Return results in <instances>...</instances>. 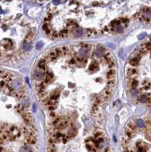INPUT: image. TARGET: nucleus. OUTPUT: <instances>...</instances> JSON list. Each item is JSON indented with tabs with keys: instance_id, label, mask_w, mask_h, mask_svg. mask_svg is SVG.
Returning <instances> with one entry per match:
<instances>
[{
	"instance_id": "obj_12",
	"label": "nucleus",
	"mask_w": 151,
	"mask_h": 152,
	"mask_svg": "<svg viewBox=\"0 0 151 152\" xmlns=\"http://www.w3.org/2000/svg\"><path fill=\"white\" fill-rule=\"evenodd\" d=\"M38 67L41 70L46 69V62L45 60H40L39 62H38Z\"/></svg>"
},
{
	"instance_id": "obj_23",
	"label": "nucleus",
	"mask_w": 151,
	"mask_h": 152,
	"mask_svg": "<svg viewBox=\"0 0 151 152\" xmlns=\"http://www.w3.org/2000/svg\"><path fill=\"white\" fill-rule=\"evenodd\" d=\"M34 34H33V33H31H31H29V34L27 35V41H29V42H30L31 40H33V38H34Z\"/></svg>"
},
{
	"instance_id": "obj_35",
	"label": "nucleus",
	"mask_w": 151,
	"mask_h": 152,
	"mask_svg": "<svg viewBox=\"0 0 151 152\" xmlns=\"http://www.w3.org/2000/svg\"><path fill=\"white\" fill-rule=\"evenodd\" d=\"M53 3H54V4H55V5H57V4H59V1H58V2H53Z\"/></svg>"
},
{
	"instance_id": "obj_1",
	"label": "nucleus",
	"mask_w": 151,
	"mask_h": 152,
	"mask_svg": "<svg viewBox=\"0 0 151 152\" xmlns=\"http://www.w3.org/2000/svg\"><path fill=\"white\" fill-rule=\"evenodd\" d=\"M44 77V72L43 71V70L41 69H37L34 71V78L37 80L40 81L41 79H43Z\"/></svg>"
},
{
	"instance_id": "obj_36",
	"label": "nucleus",
	"mask_w": 151,
	"mask_h": 152,
	"mask_svg": "<svg viewBox=\"0 0 151 152\" xmlns=\"http://www.w3.org/2000/svg\"><path fill=\"white\" fill-rule=\"evenodd\" d=\"M49 109H50L51 110H52L54 109V107H49Z\"/></svg>"
},
{
	"instance_id": "obj_21",
	"label": "nucleus",
	"mask_w": 151,
	"mask_h": 152,
	"mask_svg": "<svg viewBox=\"0 0 151 152\" xmlns=\"http://www.w3.org/2000/svg\"><path fill=\"white\" fill-rule=\"evenodd\" d=\"M97 63L93 62V63H91V64L90 65V66H89V70H90V71H94L95 68H97Z\"/></svg>"
},
{
	"instance_id": "obj_30",
	"label": "nucleus",
	"mask_w": 151,
	"mask_h": 152,
	"mask_svg": "<svg viewBox=\"0 0 151 152\" xmlns=\"http://www.w3.org/2000/svg\"><path fill=\"white\" fill-rule=\"evenodd\" d=\"M61 49H62V53H64V54H66V53H68V48L67 46H63V47L61 48Z\"/></svg>"
},
{
	"instance_id": "obj_13",
	"label": "nucleus",
	"mask_w": 151,
	"mask_h": 152,
	"mask_svg": "<svg viewBox=\"0 0 151 152\" xmlns=\"http://www.w3.org/2000/svg\"><path fill=\"white\" fill-rule=\"evenodd\" d=\"M21 152H33V149L31 146H24L21 148Z\"/></svg>"
},
{
	"instance_id": "obj_15",
	"label": "nucleus",
	"mask_w": 151,
	"mask_h": 152,
	"mask_svg": "<svg viewBox=\"0 0 151 152\" xmlns=\"http://www.w3.org/2000/svg\"><path fill=\"white\" fill-rule=\"evenodd\" d=\"M135 123L137 125V127H138V128L141 129V128H143V126H144V122L142 119H137Z\"/></svg>"
},
{
	"instance_id": "obj_16",
	"label": "nucleus",
	"mask_w": 151,
	"mask_h": 152,
	"mask_svg": "<svg viewBox=\"0 0 151 152\" xmlns=\"http://www.w3.org/2000/svg\"><path fill=\"white\" fill-rule=\"evenodd\" d=\"M10 132H11L12 135H15V136L18 135V134H19L18 129L17 128H15V127H12V128L11 129V130H10Z\"/></svg>"
},
{
	"instance_id": "obj_22",
	"label": "nucleus",
	"mask_w": 151,
	"mask_h": 152,
	"mask_svg": "<svg viewBox=\"0 0 151 152\" xmlns=\"http://www.w3.org/2000/svg\"><path fill=\"white\" fill-rule=\"evenodd\" d=\"M83 34V32L81 30H75L74 31V35L76 37H81Z\"/></svg>"
},
{
	"instance_id": "obj_3",
	"label": "nucleus",
	"mask_w": 151,
	"mask_h": 152,
	"mask_svg": "<svg viewBox=\"0 0 151 152\" xmlns=\"http://www.w3.org/2000/svg\"><path fill=\"white\" fill-rule=\"evenodd\" d=\"M127 74L129 78L134 79L135 76L137 74V69L134 68V67H131L128 69L127 71Z\"/></svg>"
},
{
	"instance_id": "obj_10",
	"label": "nucleus",
	"mask_w": 151,
	"mask_h": 152,
	"mask_svg": "<svg viewBox=\"0 0 151 152\" xmlns=\"http://www.w3.org/2000/svg\"><path fill=\"white\" fill-rule=\"evenodd\" d=\"M151 87V82L148 80H145L142 83V88L144 90H149Z\"/></svg>"
},
{
	"instance_id": "obj_8",
	"label": "nucleus",
	"mask_w": 151,
	"mask_h": 152,
	"mask_svg": "<svg viewBox=\"0 0 151 152\" xmlns=\"http://www.w3.org/2000/svg\"><path fill=\"white\" fill-rule=\"evenodd\" d=\"M127 127L129 128L130 129H131L132 131H134V132H135L137 131V125H136L135 122H134V121H131V122H129L128 124V126H127Z\"/></svg>"
},
{
	"instance_id": "obj_33",
	"label": "nucleus",
	"mask_w": 151,
	"mask_h": 152,
	"mask_svg": "<svg viewBox=\"0 0 151 152\" xmlns=\"http://www.w3.org/2000/svg\"><path fill=\"white\" fill-rule=\"evenodd\" d=\"M147 104H148V106H150L151 107V97H149L148 98H147Z\"/></svg>"
},
{
	"instance_id": "obj_25",
	"label": "nucleus",
	"mask_w": 151,
	"mask_h": 152,
	"mask_svg": "<svg viewBox=\"0 0 151 152\" xmlns=\"http://www.w3.org/2000/svg\"><path fill=\"white\" fill-rule=\"evenodd\" d=\"M43 28L44 31L46 32V34H49L50 31H49V28H48V25H47L46 24H44V25L43 26Z\"/></svg>"
},
{
	"instance_id": "obj_20",
	"label": "nucleus",
	"mask_w": 151,
	"mask_h": 152,
	"mask_svg": "<svg viewBox=\"0 0 151 152\" xmlns=\"http://www.w3.org/2000/svg\"><path fill=\"white\" fill-rule=\"evenodd\" d=\"M55 54H56V56H57V57L58 56H60L62 54H63L62 53V49L61 48H56L55 50Z\"/></svg>"
},
{
	"instance_id": "obj_7",
	"label": "nucleus",
	"mask_w": 151,
	"mask_h": 152,
	"mask_svg": "<svg viewBox=\"0 0 151 152\" xmlns=\"http://www.w3.org/2000/svg\"><path fill=\"white\" fill-rule=\"evenodd\" d=\"M125 136L128 138H131L134 136V132L132 131L131 129H130L129 128L126 127L125 129Z\"/></svg>"
},
{
	"instance_id": "obj_34",
	"label": "nucleus",
	"mask_w": 151,
	"mask_h": 152,
	"mask_svg": "<svg viewBox=\"0 0 151 152\" xmlns=\"http://www.w3.org/2000/svg\"><path fill=\"white\" fill-rule=\"evenodd\" d=\"M74 64H76V60L74 59H72L70 61V65H74Z\"/></svg>"
},
{
	"instance_id": "obj_19",
	"label": "nucleus",
	"mask_w": 151,
	"mask_h": 152,
	"mask_svg": "<svg viewBox=\"0 0 151 152\" xmlns=\"http://www.w3.org/2000/svg\"><path fill=\"white\" fill-rule=\"evenodd\" d=\"M49 57L50 58L51 60H54V59H55L57 58V56H56L55 51H52V52H50V53H49Z\"/></svg>"
},
{
	"instance_id": "obj_17",
	"label": "nucleus",
	"mask_w": 151,
	"mask_h": 152,
	"mask_svg": "<svg viewBox=\"0 0 151 152\" xmlns=\"http://www.w3.org/2000/svg\"><path fill=\"white\" fill-rule=\"evenodd\" d=\"M147 96L146 95H145V94H143V95H141V96H140V97H139V101L140 102H141V103H145V102H146L147 101Z\"/></svg>"
},
{
	"instance_id": "obj_5",
	"label": "nucleus",
	"mask_w": 151,
	"mask_h": 152,
	"mask_svg": "<svg viewBox=\"0 0 151 152\" xmlns=\"http://www.w3.org/2000/svg\"><path fill=\"white\" fill-rule=\"evenodd\" d=\"M94 54L98 56V57H100L102 56H103L105 54V49L103 47V46H98V47L96 49L95 52H94Z\"/></svg>"
},
{
	"instance_id": "obj_9",
	"label": "nucleus",
	"mask_w": 151,
	"mask_h": 152,
	"mask_svg": "<svg viewBox=\"0 0 151 152\" xmlns=\"http://www.w3.org/2000/svg\"><path fill=\"white\" fill-rule=\"evenodd\" d=\"M22 47H23V49H24V51H28V50H30V49L32 48V45H31V42H29V41H25V42L23 43Z\"/></svg>"
},
{
	"instance_id": "obj_29",
	"label": "nucleus",
	"mask_w": 151,
	"mask_h": 152,
	"mask_svg": "<svg viewBox=\"0 0 151 152\" xmlns=\"http://www.w3.org/2000/svg\"><path fill=\"white\" fill-rule=\"evenodd\" d=\"M111 94H112V90H111V89H107V90H106V91H105V95H106V97L110 96Z\"/></svg>"
},
{
	"instance_id": "obj_4",
	"label": "nucleus",
	"mask_w": 151,
	"mask_h": 152,
	"mask_svg": "<svg viewBox=\"0 0 151 152\" xmlns=\"http://www.w3.org/2000/svg\"><path fill=\"white\" fill-rule=\"evenodd\" d=\"M21 85V82L18 79H15L11 82V87L14 90H18V88H20Z\"/></svg>"
},
{
	"instance_id": "obj_24",
	"label": "nucleus",
	"mask_w": 151,
	"mask_h": 152,
	"mask_svg": "<svg viewBox=\"0 0 151 152\" xmlns=\"http://www.w3.org/2000/svg\"><path fill=\"white\" fill-rule=\"evenodd\" d=\"M115 79H114V80H109L108 82H107V85H108L109 87H112L115 85Z\"/></svg>"
},
{
	"instance_id": "obj_26",
	"label": "nucleus",
	"mask_w": 151,
	"mask_h": 152,
	"mask_svg": "<svg viewBox=\"0 0 151 152\" xmlns=\"http://www.w3.org/2000/svg\"><path fill=\"white\" fill-rule=\"evenodd\" d=\"M68 31L67 30H62L60 33V35L64 37H66L68 35Z\"/></svg>"
},
{
	"instance_id": "obj_27",
	"label": "nucleus",
	"mask_w": 151,
	"mask_h": 152,
	"mask_svg": "<svg viewBox=\"0 0 151 152\" xmlns=\"http://www.w3.org/2000/svg\"><path fill=\"white\" fill-rule=\"evenodd\" d=\"M146 138L147 140H150L151 141V129L146 134Z\"/></svg>"
},
{
	"instance_id": "obj_28",
	"label": "nucleus",
	"mask_w": 151,
	"mask_h": 152,
	"mask_svg": "<svg viewBox=\"0 0 151 152\" xmlns=\"http://www.w3.org/2000/svg\"><path fill=\"white\" fill-rule=\"evenodd\" d=\"M43 46V42H38L37 44V46H36V47H37V49L42 48Z\"/></svg>"
},
{
	"instance_id": "obj_14",
	"label": "nucleus",
	"mask_w": 151,
	"mask_h": 152,
	"mask_svg": "<svg viewBox=\"0 0 151 152\" xmlns=\"http://www.w3.org/2000/svg\"><path fill=\"white\" fill-rule=\"evenodd\" d=\"M138 85V82L137 80H136L135 79H131V86L132 88H136Z\"/></svg>"
},
{
	"instance_id": "obj_11",
	"label": "nucleus",
	"mask_w": 151,
	"mask_h": 152,
	"mask_svg": "<svg viewBox=\"0 0 151 152\" xmlns=\"http://www.w3.org/2000/svg\"><path fill=\"white\" fill-rule=\"evenodd\" d=\"M53 78V74L51 72H47L45 75V82L46 83H49L52 81Z\"/></svg>"
},
{
	"instance_id": "obj_2",
	"label": "nucleus",
	"mask_w": 151,
	"mask_h": 152,
	"mask_svg": "<svg viewBox=\"0 0 151 152\" xmlns=\"http://www.w3.org/2000/svg\"><path fill=\"white\" fill-rule=\"evenodd\" d=\"M89 54V47L87 45H84L79 50V55L81 57H85Z\"/></svg>"
},
{
	"instance_id": "obj_37",
	"label": "nucleus",
	"mask_w": 151,
	"mask_h": 152,
	"mask_svg": "<svg viewBox=\"0 0 151 152\" xmlns=\"http://www.w3.org/2000/svg\"><path fill=\"white\" fill-rule=\"evenodd\" d=\"M51 116H55V114H54L53 113H51Z\"/></svg>"
},
{
	"instance_id": "obj_6",
	"label": "nucleus",
	"mask_w": 151,
	"mask_h": 152,
	"mask_svg": "<svg viewBox=\"0 0 151 152\" xmlns=\"http://www.w3.org/2000/svg\"><path fill=\"white\" fill-rule=\"evenodd\" d=\"M115 74H116V71L115 69H111L107 72V79L109 80H114L115 79Z\"/></svg>"
},
{
	"instance_id": "obj_18",
	"label": "nucleus",
	"mask_w": 151,
	"mask_h": 152,
	"mask_svg": "<svg viewBox=\"0 0 151 152\" xmlns=\"http://www.w3.org/2000/svg\"><path fill=\"white\" fill-rule=\"evenodd\" d=\"M76 134H77V132H76V129H71L68 131V135H69V137H74Z\"/></svg>"
},
{
	"instance_id": "obj_31",
	"label": "nucleus",
	"mask_w": 151,
	"mask_h": 152,
	"mask_svg": "<svg viewBox=\"0 0 151 152\" xmlns=\"http://www.w3.org/2000/svg\"><path fill=\"white\" fill-rule=\"evenodd\" d=\"M58 97V94H53L52 95V97H51V98H52V100H56Z\"/></svg>"
},
{
	"instance_id": "obj_32",
	"label": "nucleus",
	"mask_w": 151,
	"mask_h": 152,
	"mask_svg": "<svg viewBox=\"0 0 151 152\" xmlns=\"http://www.w3.org/2000/svg\"><path fill=\"white\" fill-rule=\"evenodd\" d=\"M101 135H102V134H101L100 132H97V133L94 135V137H95L96 138H99Z\"/></svg>"
}]
</instances>
